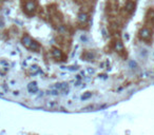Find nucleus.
Segmentation results:
<instances>
[{
    "label": "nucleus",
    "instance_id": "obj_1",
    "mask_svg": "<svg viewBox=\"0 0 154 135\" xmlns=\"http://www.w3.org/2000/svg\"><path fill=\"white\" fill-rule=\"evenodd\" d=\"M21 43L24 48H26L28 50H31L33 52H38L40 49V45L37 41H35L33 38L29 36V35H24L21 38Z\"/></svg>",
    "mask_w": 154,
    "mask_h": 135
},
{
    "label": "nucleus",
    "instance_id": "obj_2",
    "mask_svg": "<svg viewBox=\"0 0 154 135\" xmlns=\"http://www.w3.org/2000/svg\"><path fill=\"white\" fill-rule=\"evenodd\" d=\"M139 37L145 41H150L152 38V31L148 28L142 29L139 32Z\"/></svg>",
    "mask_w": 154,
    "mask_h": 135
},
{
    "label": "nucleus",
    "instance_id": "obj_3",
    "mask_svg": "<svg viewBox=\"0 0 154 135\" xmlns=\"http://www.w3.org/2000/svg\"><path fill=\"white\" fill-rule=\"evenodd\" d=\"M24 10H26V14H29V15L33 14L35 12V10H36V3H35V1H33V0H28L26 3V6H24Z\"/></svg>",
    "mask_w": 154,
    "mask_h": 135
},
{
    "label": "nucleus",
    "instance_id": "obj_4",
    "mask_svg": "<svg viewBox=\"0 0 154 135\" xmlns=\"http://www.w3.org/2000/svg\"><path fill=\"white\" fill-rule=\"evenodd\" d=\"M51 53H52V56L54 57L56 60H62L63 53L61 50H59V49H57V48H53L51 50Z\"/></svg>",
    "mask_w": 154,
    "mask_h": 135
},
{
    "label": "nucleus",
    "instance_id": "obj_5",
    "mask_svg": "<svg viewBox=\"0 0 154 135\" xmlns=\"http://www.w3.org/2000/svg\"><path fill=\"white\" fill-rule=\"evenodd\" d=\"M56 89H59L63 94H68L69 93V84L67 82L62 84H56Z\"/></svg>",
    "mask_w": 154,
    "mask_h": 135
},
{
    "label": "nucleus",
    "instance_id": "obj_6",
    "mask_svg": "<svg viewBox=\"0 0 154 135\" xmlns=\"http://www.w3.org/2000/svg\"><path fill=\"white\" fill-rule=\"evenodd\" d=\"M83 60H88V61H93L95 58V54L91 51H89V52H86V53L83 55Z\"/></svg>",
    "mask_w": 154,
    "mask_h": 135
},
{
    "label": "nucleus",
    "instance_id": "obj_7",
    "mask_svg": "<svg viewBox=\"0 0 154 135\" xmlns=\"http://www.w3.org/2000/svg\"><path fill=\"white\" fill-rule=\"evenodd\" d=\"M28 90H29V92L31 93H35L37 92L38 90V87H37V82H31V84H29V86H28Z\"/></svg>",
    "mask_w": 154,
    "mask_h": 135
},
{
    "label": "nucleus",
    "instance_id": "obj_8",
    "mask_svg": "<svg viewBox=\"0 0 154 135\" xmlns=\"http://www.w3.org/2000/svg\"><path fill=\"white\" fill-rule=\"evenodd\" d=\"M88 19H89V16L86 13H80V14L78 15V20H79V22L85 23L88 21Z\"/></svg>",
    "mask_w": 154,
    "mask_h": 135
},
{
    "label": "nucleus",
    "instance_id": "obj_9",
    "mask_svg": "<svg viewBox=\"0 0 154 135\" xmlns=\"http://www.w3.org/2000/svg\"><path fill=\"white\" fill-rule=\"evenodd\" d=\"M134 8H135V3L133 2V1H131V0H130V1H128V2H127V4H126V10H127V11L132 12L133 10H134Z\"/></svg>",
    "mask_w": 154,
    "mask_h": 135
},
{
    "label": "nucleus",
    "instance_id": "obj_10",
    "mask_svg": "<svg viewBox=\"0 0 154 135\" xmlns=\"http://www.w3.org/2000/svg\"><path fill=\"white\" fill-rule=\"evenodd\" d=\"M115 51H117V52H123V45L120 41H116V43H115Z\"/></svg>",
    "mask_w": 154,
    "mask_h": 135
},
{
    "label": "nucleus",
    "instance_id": "obj_11",
    "mask_svg": "<svg viewBox=\"0 0 154 135\" xmlns=\"http://www.w3.org/2000/svg\"><path fill=\"white\" fill-rule=\"evenodd\" d=\"M39 67L38 65H32L31 69H30V72H31L32 75H35V74H37L39 72Z\"/></svg>",
    "mask_w": 154,
    "mask_h": 135
},
{
    "label": "nucleus",
    "instance_id": "obj_12",
    "mask_svg": "<svg viewBox=\"0 0 154 135\" xmlns=\"http://www.w3.org/2000/svg\"><path fill=\"white\" fill-rule=\"evenodd\" d=\"M91 96H92L91 92H86L85 94H83V95H81V97H80V98H81V100H86V99L90 98Z\"/></svg>",
    "mask_w": 154,
    "mask_h": 135
},
{
    "label": "nucleus",
    "instance_id": "obj_13",
    "mask_svg": "<svg viewBox=\"0 0 154 135\" xmlns=\"http://www.w3.org/2000/svg\"><path fill=\"white\" fill-rule=\"evenodd\" d=\"M129 65H130V68H131V69H136V68H137V63L134 61V60H130V62H129Z\"/></svg>",
    "mask_w": 154,
    "mask_h": 135
},
{
    "label": "nucleus",
    "instance_id": "obj_14",
    "mask_svg": "<svg viewBox=\"0 0 154 135\" xmlns=\"http://www.w3.org/2000/svg\"><path fill=\"white\" fill-rule=\"evenodd\" d=\"M59 32H62V33H65V32H66V28L60 25V26H59Z\"/></svg>",
    "mask_w": 154,
    "mask_h": 135
},
{
    "label": "nucleus",
    "instance_id": "obj_15",
    "mask_svg": "<svg viewBox=\"0 0 154 135\" xmlns=\"http://www.w3.org/2000/svg\"><path fill=\"white\" fill-rule=\"evenodd\" d=\"M87 72H89V73H94V70H92V69H88Z\"/></svg>",
    "mask_w": 154,
    "mask_h": 135
},
{
    "label": "nucleus",
    "instance_id": "obj_16",
    "mask_svg": "<svg viewBox=\"0 0 154 135\" xmlns=\"http://www.w3.org/2000/svg\"><path fill=\"white\" fill-rule=\"evenodd\" d=\"M2 1H4V0H0V2H2Z\"/></svg>",
    "mask_w": 154,
    "mask_h": 135
}]
</instances>
